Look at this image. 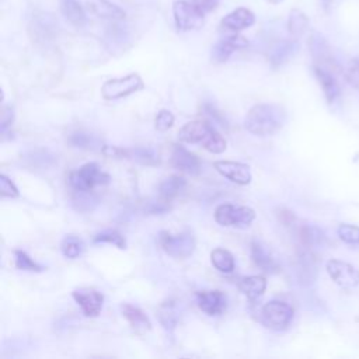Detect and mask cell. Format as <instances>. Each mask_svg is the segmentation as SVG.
Segmentation results:
<instances>
[{
	"label": "cell",
	"mask_w": 359,
	"mask_h": 359,
	"mask_svg": "<svg viewBox=\"0 0 359 359\" xmlns=\"http://www.w3.org/2000/svg\"><path fill=\"white\" fill-rule=\"evenodd\" d=\"M286 121V111L279 104L265 102L254 105L244 119L245 129L257 136H271L279 132Z\"/></svg>",
	"instance_id": "6da1fadb"
},
{
	"label": "cell",
	"mask_w": 359,
	"mask_h": 359,
	"mask_svg": "<svg viewBox=\"0 0 359 359\" xmlns=\"http://www.w3.org/2000/svg\"><path fill=\"white\" fill-rule=\"evenodd\" d=\"M178 137L184 143L201 144L205 150L219 154L227 147L224 137L213 128L208 121H191L187 122L178 132Z\"/></svg>",
	"instance_id": "7a4b0ae2"
},
{
	"label": "cell",
	"mask_w": 359,
	"mask_h": 359,
	"mask_svg": "<svg viewBox=\"0 0 359 359\" xmlns=\"http://www.w3.org/2000/svg\"><path fill=\"white\" fill-rule=\"evenodd\" d=\"M109 182V175L97 163H87L69 175V185L73 191L91 192L95 187Z\"/></svg>",
	"instance_id": "3957f363"
},
{
	"label": "cell",
	"mask_w": 359,
	"mask_h": 359,
	"mask_svg": "<svg viewBox=\"0 0 359 359\" xmlns=\"http://www.w3.org/2000/svg\"><path fill=\"white\" fill-rule=\"evenodd\" d=\"M259 318L266 328L272 331H283L293 320V309L286 302L271 300L262 306Z\"/></svg>",
	"instance_id": "277c9868"
},
{
	"label": "cell",
	"mask_w": 359,
	"mask_h": 359,
	"mask_svg": "<svg viewBox=\"0 0 359 359\" xmlns=\"http://www.w3.org/2000/svg\"><path fill=\"white\" fill-rule=\"evenodd\" d=\"M255 219L254 209L241 205L222 203L215 210V220L224 227H248Z\"/></svg>",
	"instance_id": "5b68a950"
},
{
	"label": "cell",
	"mask_w": 359,
	"mask_h": 359,
	"mask_svg": "<svg viewBox=\"0 0 359 359\" xmlns=\"http://www.w3.org/2000/svg\"><path fill=\"white\" fill-rule=\"evenodd\" d=\"M144 87L142 77L137 73H130L123 77H115L107 80L101 87V94L105 100L114 101L128 97L133 93L140 91Z\"/></svg>",
	"instance_id": "8992f818"
},
{
	"label": "cell",
	"mask_w": 359,
	"mask_h": 359,
	"mask_svg": "<svg viewBox=\"0 0 359 359\" xmlns=\"http://www.w3.org/2000/svg\"><path fill=\"white\" fill-rule=\"evenodd\" d=\"M158 244L161 248L174 258H187L195 250V238L191 233L172 234L161 231L158 236Z\"/></svg>",
	"instance_id": "52a82bcc"
},
{
	"label": "cell",
	"mask_w": 359,
	"mask_h": 359,
	"mask_svg": "<svg viewBox=\"0 0 359 359\" xmlns=\"http://www.w3.org/2000/svg\"><path fill=\"white\" fill-rule=\"evenodd\" d=\"M172 15L174 22L178 31H191L202 27L205 14L201 13L192 1L175 0L172 3Z\"/></svg>",
	"instance_id": "ba28073f"
},
{
	"label": "cell",
	"mask_w": 359,
	"mask_h": 359,
	"mask_svg": "<svg viewBox=\"0 0 359 359\" xmlns=\"http://www.w3.org/2000/svg\"><path fill=\"white\" fill-rule=\"evenodd\" d=\"M330 278L344 289H353L359 285V269L352 264L341 259H330L327 262Z\"/></svg>",
	"instance_id": "9c48e42d"
},
{
	"label": "cell",
	"mask_w": 359,
	"mask_h": 359,
	"mask_svg": "<svg viewBox=\"0 0 359 359\" xmlns=\"http://www.w3.org/2000/svg\"><path fill=\"white\" fill-rule=\"evenodd\" d=\"M215 170L227 178L229 181L237 185H248L251 182V171L250 167L240 161H230V160H219L213 164Z\"/></svg>",
	"instance_id": "30bf717a"
},
{
	"label": "cell",
	"mask_w": 359,
	"mask_h": 359,
	"mask_svg": "<svg viewBox=\"0 0 359 359\" xmlns=\"http://www.w3.org/2000/svg\"><path fill=\"white\" fill-rule=\"evenodd\" d=\"M72 296L76 300V303L80 306L86 317H97L101 313L102 304H104V296L98 290L81 287V289L73 290Z\"/></svg>",
	"instance_id": "8fae6325"
},
{
	"label": "cell",
	"mask_w": 359,
	"mask_h": 359,
	"mask_svg": "<svg viewBox=\"0 0 359 359\" xmlns=\"http://www.w3.org/2000/svg\"><path fill=\"white\" fill-rule=\"evenodd\" d=\"M171 165L180 172L198 175L201 172V161L196 154L191 153L181 144H174L171 151Z\"/></svg>",
	"instance_id": "7c38bea8"
},
{
	"label": "cell",
	"mask_w": 359,
	"mask_h": 359,
	"mask_svg": "<svg viewBox=\"0 0 359 359\" xmlns=\"http://www.w3.org/2000/svg\"><path fill=\"white\" fill-rule=\"evenodd\" d=\"M247 45V38L238 35L237 32H233L231 35H227L226 38H222L215 43V46L212 48V59L217 63L226 62L237 49L245 48Z\"/></svg>",
	"instance_id": "4fadbf2b"
},
{
	"label": "cell",
	"mask_w": 359,
	"mask_h": 359,
	"mask_svg": "<svg viewBox=\"0 0 359 359\" xmlns=\"http://www.w3.org/2000/svg\"><path fill=\"white\" fill-rule=\"evenodd\" d=\"M195 296L199 309L208 316H219L226 310L227 300L220 290H199Z\"/></svg>",
	"instance_id": "5bb4252c"
},
{
	"label": "cell",
	"mask_w": 359,
	"mask_h": 359,
	"mask_svg": "<svg viewBox=\"0 0 359 359\" xmlns=\"http://www.w3.org/2000/svg\"><path fill=\"white\" fill-rule=\"evenodd\" d=\"M254 22H255L254 13L248 8L238 7L222 18L220 27L230 32H238L241 29L251 27Z\"/></svg>",
	"instance_id": "9a60e30c"
},
{
	"label": "cell",
	"mask_w": 359,
	"mask_h": 359,
	"mask_svg": "<svg viewBox=\"0 0 359 359\" xmlns=\"http://www.w3.org/2000/svg\"><path fill=\"white\" fill-rule=\"evenodd\" d=\"M86 10L98 18H105L112 21L123 20L126 15L123 8H121L119 6L108 0H87Z\"/></svg>",
	"instance_id": "2e32d148"
},
{
	"label": "cell",
	"mask_w": 359,
	"mask_h": 359,
	"mask_svg": "<svg viewBox=\"0 0 359 359\" xmlns=\"http://www.w3.org/2000/svg\"><path fill=\"white\" fill-rule=\"evenodd\" d=\"M121 311L122 316L126 318V321L129 323L130 328L139 334L143 335L146 332H149L151 330V323L150 318L144 314L143 310H140L139 307L130 304V303H123L121 306Z\"/></svg>",
	"instance_id": "e0dca14e"
},
{
	"label": "cell",
	"mask_w": 359,
	"mask_h": 359,
	"mask_svg": "<svg viewBox=\"0 0 359 359\" xmlns=\"http://www.w3.org/2000/svg\"><path fill=\"white\" fill-rule=\"evenodd\" d=\"M251 259L252 262L265 272H276L279 271V264L271 254V251L259 241L254 240L251 243Z\"/></svg>",
	"instance_id": "ac0fdd59"
},
{
	"label": "cell",
	"mask_w": 359,
	"mask_h": 359,
	"mask_svg": "<svg viewBox=\"0 0 359 359\" xmlns=\"http://www.w3.org/2000/svg\"><path fill=\"white\" fill-rule=\"evenodd\" d=\"M314 74H316L318 84L321 86V90L324 93L327 102H330V104L334 102L339 97V86H338L334 74L328 69L321 67L318 65L314 66Z\"/></svg>",
	"instance_id": "d6986e66"
},
{
	"label": "cell",
	"mask_w": 359,
	"mask_h": 359,
	"mask_svg": "<svg viewBox=\"0 0 359 359\" xmlns=\"http://www.w3.org/2000/svg\"><path fill=\"white\" fill-rule=\"evenodd\" d=\"M185 185L187 181L182 175H170L164 178L158 185V199L168 205L174 198L181 194Z\"/></svg>",
	"instance_id": "ffe728a7"
},
{
	"label": "cell",
	"mask_w": 359,
	"mask_h": 359,
	"mask_svg": "<svg viewBox=\"0 0 359 359\" xmlns=\"http://www.w3.org/2000/svg\"><path fill=\"white\" fill-rule=\"evenodd\" d=\"M60 11L63 17L77 28L84 27L87 22L86 8L79 0H60Z\"/></svg>",
	"instance_id": "44dd1931"
},
{
	"label": "cell",
	"mask_w": 359,
	"mask_h": 359,
	"mask_svg": "<svg viewBox=\"0 0 359 359\" xmlns=\"http://www.w3.org/2000/svg\"><path fill=\"white\" fill-rule=\"evenodd\" d=\"M238 289L243 294H245L250 300H257L261 297L266 289V279L261 275L245 276L240 280Z\"/></svg>",
	"instance_id": "7402d4cb"
},
{
	"label": "cell",
	"mask_w": 359,
	"mask_h": 359,
	"mask_svg": "<svg viewBox=\"0 0 359 359\" xmlns=\"http://www.w3.org/2000/svg\"><path fill=\"white\" fill-rule=\"evenodd\" d=\"M297 49H299V45L296 41H280L271 49L269 62L272 63V66L278 67L285 62H287L290 57H293Z\"/></svg>",
	"instance_id": "603a6c76"
},
{
	"label": "cell",
	"mask_w": 359,
	"mask_h": 359,
	"mask_svg": "<svg viewBox=\"0 0 359 359\" xmlns=\"http://www.w3.org/2000/svg\"><path fill=\"white\" fill-rule=\"evenodd\" d=\"M210 259H212V264L213 266L219 271V272H223V273H230L234 271V266H236V261H234V257L233 254L226 250V248H215L212 252H210Z\"/></svg>",
	"instance_id": "cb8c5ba5"
},
{
	"label": "cell",
	"mask_w": 359,
	"mask_h": 359,
	"mask_svg": "<svg viewBox=\"0 0 359 359\" xmlns=\"http://www.w3.org/2000/svg\"><path fill=\"white\" fill-rule=\"evenodd\" d=\"M307 27H309L307 15L302 10H297V8L290 10L289 18H287V29H289V32L294 38H299V36H302L306 32Z\"/></svg>",
	"instance_id": "d4e9b609"
},
{
	"label": "cell",
	"mask_w": 359,
	"mask_h": 359,
	"mask_svg": "<svg viewBox=\"0 0 359 359\" xmlns=\"http://www.w3.org/2000/svg\"><path fill=\"white\" fill-rule=\"evenodd\" d=\"M158 318L165 330H172L178 321V310L175 303L171 300L163 303L158 309Z\"/></svg>",
	"instance_id": "484cf974"
},
{
	"label": "cell",
	"mask_w": 359,
	"mask_h": 359,
	"mask_svg": "<svg viewBox=\"0 0 359 359\" xmlns=\"http://www.w3.org/2000/svg\"><path fill=\"white\" fill-rule=\"evenodd\" d=\"M60 250L66 258L74 259L80 257L81 252L84 251V243L81 238L76 236H66L60 243Z\"/></svg>",
	"instance_id": "4316f807"
},
{
	"label": "cell",
	"mask_w": 359,
	"mask_h": 359,
	"mask_svg": "<svg viewBox=\"0 0 359 359\" xmlns=\"http://www.w3.org/2000/svg\"><path fill=\"white\" fill-rule=\"evenodd\" d=\"M72 203L76 210L86 212V210H93L94 205L97 203V199L88 191H74Z\"/></svg>",
	"instance_id": "83f0119b"
},
{
	"label": "cell",
	"mask_w": 359,
	"mask_h": 359,
	"mask_svg": "<svg viewBox=\"0 0 359 359\" xmlns=\"http://www.w3.org/2000/svg\"><path fill=\"white\" fill-rule=\"evenodd\" d=\"M94 243H108V244H114L116 245L118 248H125L126 247V241H125V237L118 231V230H104L98 234L94 236L93 238Z\"/></svg>",
	"instance_id": "f1b7e54d"
},
{
	"label": "cell",
	"mask_w": 359,
	"mask_h": 359,
	"mask_svg": "<svg viewBox=\"0 0 359 359\" xmlns=\"http://www.w3.org/2000/svg\"><path fill=\"white\" fill-rule=\"evenodd\" d=\"M14 261H15V266L21 271H31V272H41L43 269L42 265H39L38 262H35L25 251H20L17 250L14 252Z\"/></svg>",
	"instance_id": "f546056e"
},
{
	"label": "cell",
	"mask_w": 359,
	"mask_h": 359,
	"mask_svg": "<svg viewBox=\"0 0 359 359\" xmlns=\"http://www.w3.org/2000/svg\"><path fill=\"white\" fill-rule=\"evenodd\" d=\"M337 233L339 238L346 244H359V226L342 223L338 226Z\"/></svg>",
	"instance_id": "4dcf8cb0"
},
{
	"label": "cell",
	"mask_w": 359,
	"mask_h": 359,
	"mask_svg": "<svg viewBox=\"0 0 359 359\" xmlns=\"http://www.w3.org/2000/svg\"><path fill=\"white\" fill-rule=\"evenodd\" d=\"M128 156L135 158L136 161H139L142 164H147V165L156 164L158 161L156 153L149 147H136V149L128 151Z\"/></svg>",
	"instance_id": "1f68e13d"
},
{
	"label": "cell",
	"mask_w": 359,
	"mask_h": 359,
	"mask_svg": "<svg viewBox=\"0 0 359 359\" xmlns=\"http://www.w3.org/2000/svg\"><path fill=\"white\" fill-rule=\"evenodd\" d=\"M174 125V115L168 109H161L154 118V128L158 132H165Z\"/></svg>",
	"instance_id": "d6a6232c"
},
{
	"label": "cell",
	"mask_w": 359,
	"mask_h": 359,
	"mask_svg": "<svg viewBox=\"0 0 359 359\" xmlns=\"http://www.w3.org/2000/svg\"><path fill=\"white\" fill-rule=\"evenodd\" d=\"M0 194L3 198H17L20 195L15 184L6 175H0Z\"/></svg>",
	"instance_id": "836d02e7"
},
{
	"label": "cell",
	"mask_w": 359,
	"mask_h": 359,
	"mask_svg": "<svg viewBox=\"0 0 359 359\" xmlns=\"http://www.w3.org/2000/svg\"><path fill=\"white\" fill-rule=\"evenodd\" d=\"M70 143L74 147H81V149H90L93 144V137L88 133L84 132H74L70 136Z\"/></svg>",
	"instance_id": "e575fe53"
},
{
	"label": "cell",
	"mask_w": 359,
	"mask_h": 359,
	"mask_svg": "<svg viewBox=\"0 0 359 359\" xmlns=\"http://www.w3.org/2000/svg\"><path fill=\"white\" fill-rule=\"evenodd\" d=\"M191 1H192V4H194L201 13H203L205 15H206L208 13L213 11V10L217 7V4H219V0H191Z\"/></svg>",
	"instance_id": "d590c367"
},
{
	"label": "cell",
	"mask_w": 359,
	"mask_h": 359,
	"mask_svg": "<svg viewBox=\"0 0 359 359\" xmlns=\"http://www.w3.org/2000/svg\"><path fill=\"white\" fill-rule=\"evenodd\" d=\"M13 119H14L13 109L8 107H4L1 112V133H6V130L13 125Z\"/></svg>",
	"instance_id": "8d00e7d4"
},
{
	"label": "cell",
	"mask_w": 359,
	"mask_h": 359,
	"mask_svg": "<svg viewBox=\"0 0 359 359\" xmlns=\"http://www.w3.org/2000/svg\"><path fill=\"white\" fill-rule=\"evenodd\" d=\"M205 111H206V114H209V116H210L215 122L220 123L222 126H226V123H223L222 114H220L217 109H215L212 105H205Z\"/></svg>",
	"instance_id": "74e56055"
},
{
	"label": "cell",
	"mask_w": 359,
	"mask_h": 359,
	"mask_svg": "<svg viewBox=\"0 0 359 359\" xmlns=\"http://www.w3.org/2000/svg\"><path fill=\"white\" fill-rule=\"evenodd\" d=\"M321 4H323V7H324V10H328L330 6L332 4V0H321Z\"/></svg>",
	"instance_id": "f35d334b"
},
{
	"label": "cell",
	"mask_w": 359,
	"mask_h": 359,
	"mask_svg": "<svg viewBox=\"0 0 359 359\" xmlns=\"http://www.w3.org/2000/svg\"><path fill=\"white\" fill-rule=\"evenodd\" d=\"M266 3H269V4H279L280 1H283V0H265Z\"/></svg>",
	"instance_id": "ab89813d"
}]
</instances>
